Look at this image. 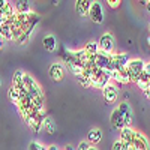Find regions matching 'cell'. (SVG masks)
Wrapping results in <instances>:
<instances>
[{
	"label": "cell",
	"instance_id": "obj_27",
	"mask_svg": "<svg viewBox=\"0 0 150 150\" xmlns=\"http://www.w3.org/2000/svg\"><path fill=\"white\" fill-rule=\"evenodd\" d=\"M47 150H59V149H57V146H50V147H47Z\"/></svg>",
	"mask_w": 150,
	"mask_h": 150
},
{
	"label": "cell",
	"instance_id": "obj_10",
	"mask_svg": "<svg viewBox=\"0 0 150 150\" xmlns=\"http://www.w3.org/2000/svg\"><path fill=\"white\" fill-rule=\"evenodd\" d=\"M92 3L93 2H90V0H77V2H75V11H77V14L81 15V17L89 15Z\"/></svg>",
	"mask_w": 150,
	"mask_h": 150
},
{
	"label": "cell",
	"instance_id": "obj_7",
	"mask_svg": "<svg viewBox=\"0 0 150 150\" xmlns=\"http://www.w3.org/2000/svg\"><path fill=\"white\" fill-rule=\"evenodd\" d=\"M102 95H104V99L108 102V104H112L117 99V95H119V90H117V87L114 84H108L105 86L104 89H102Z\"/></svg>",
	"mask_w": 150,
	"mask_h": 150
},
{
	"label": "cell",
	"instance_id": "obj_28",
	"mask_svg": "<svg viewBox=\"0 0 150 150\" xmlns=\"http://www.w3.org/2000/svg\"><path fill=\"white\" fill-rule=\"evenodd\" d=\"M146 8H147V11H149V14H150V0H149V2H146Z\"/></svg>",
	"mask_w": 150,
	"mask_h": 150
},
{
	"label": "cell",
	"instance_id": "obj_12",
	"mask_svg": "<svg viewBox=\"0 0 150 150\" xmlns=\"http://www.w3.org/2000/svg\"><path fill=\"white\" fill-rule=\"evenodd\" d=\"M102 140V131L98 129V128H93L89 131V134H87V143L89 144H96Z\"/></svg>",
	"mask_w": 150,
	"mask_h": 150
},
{
	"label": "cell",
	"instance_id": "obj_25",
	"mask_svg": "<svg viewBox=\"0 0 150 150\" xmlns=\"http://www.w3.org/2000/svg\"><path fill=\"white\" fill-rule=\"evenodd\" d=\"M123 147H125V150H135L132 143H123Z\"/></svg>",
	"mask_w": 150,
	"mask_h": 150
},
{
	"label": "cell",
	"instance_id": "obj_26",
	"mask_svg": "<svg viewBox=\"0 0 150 150\" xmlns=\"http://www.w3.org/2000/svg\"><path fill=\"white\" fill-rule=\"evenodd\" d=\"M5 41H6L5 38H3V36H0V50H2V48L5 47Z\"/></svg>",
	"mask_w": 150,
	"mask_h": 150
},
{
	"label": "cell",
	"instance_id": "obj_20",
	"mask_svg": "<svg viewBox=\"0 0 150 150\" xmlns=\"http://www.w3.org/2000/svg\"><path fill=\"white\" fill-rule=\"evenodd\" d=\"M44 128L48 131V132H54V125H53V120L50 117H45V122H44Z\"/></svg>",
	"mask_w": 150,
	"mask_h": 150
},
{
	"label": "cell",
	"instance_id": "obj_9",
	"mask_svg": "<svg viewBox=\"0 0 150 150\" xmlns=\"http://www.w3.org/2000/svg\"><path fill=\"white\" fill-rule=\"evenodd\" d=\"M50 77L54 81H62L65 77V68L60 63H53L50 66Z\"/></svg>",
	"mask_w": 150,
	"mask_h": 150
},
{
	"label": "cell",
	"instance_id": "obj_15",
	"mask_svg": "<svg viewBox=\"0 0 150 150\" xmlns=\"http://www.w3.org/2000/svg\"><path fill=\"white\" fill-rule=\"evenodd\" d=\"M23 80H24V72L20 71V69L15 71L14 77H12V87H15V89H23V86H24Z\"/></svg>",
	"mask_w": 150,
	"mask_h": 150
},
{
	"label": "cell",
	"instance_id": "obj_8",
	"mask_svg": "<svg viewBox=\"0 0 150 150\" xmlns=\"http://www.w3.org/2000/svg\"><path fill=\"white\" fill-rule=\"evenodd\" d=\"M132 146L135 150H149V141L146 140V137L141 132H137V131L132 140Z\"/></svg>",
	"mask_w": 150,
	"mask_h": 150
},
{
	"label": "cell",
	"instance_id": "obj_22",
	"mask_svg": "<svg viewBox=\"0 0 150 150\" xmlns=\"http://www.w3.org/2000/svg\"><path fill=\"white\" fill-rule=\"evenodd\" d=\"M111 150H125V147H123V143H122L120 140L114 141V143H112V147H111Z\"/></svg>",
	"mask_w": 150,
	"mask_h": 150
},
{
	"label": "cell",
	"instance_id": "obj_14",
	"mask_svg": "<svg viewBox=\"0 0 150 150\" xmlns=\"http://www.w3.org/2000/svg\"><path fill=\"white\" fill-rule=\"evenodd\" d=\"M134 135H135V131H134L131 126L123 128V129L120 131V141H122V143H132Z\"/></svg>",
	"mask_w": 150,
	"mask_h": 150
},
{
	"label": "cell",
	"instance_id": "obj_18",
	"mask_svg": "<svg viewBox=\"0 0 150 150\" xmlns=\"http://www.w3.org/2000/svg\"><path fill=\"white\" fill-rule=\"evenodd\" d=\"M20 93H21V89H15V87H9V92H8V96H9V99L14 104H18V101H20Z\"/></svg>",
	"mask_w": 150,
	"mask_h": 150
},
{
	"label": "cell",
	"instance_id": "obj_16",
	"mask_svg": "<svg viewBox=\"0 0 150 150\" xmlns=\"http://www.w3.org/2000/svg\"><path fill=\"white\" fill-rule=\"evenodd\" d=\"M42 44H44V47H45V50L47 51H54L56 50V47H57V42H56V38L53 36V35H48V36H45L44 38V41H42Z\"/></svg>",
	"mask_w": 150,
	"mask_h": 150
},
{
	"label": "cell",
	"instance_id": "obj_6",
	"mask_svg": "<svg viewBox=\"0 0 150 150\" xmlns=\"http://www.w3.org/2000/svg\"><path fill=\"white\" fill-rule=\"evenodd\" d=\"M89 17L93 23L96 24H101L104 21V11H102V6L99 2H93L92 3V8H90V12H89Z\"/></svg>",
	"mask_w": 150,
	"mask_h": 150
},
{
	"label": "cell",
	"instance_id": "obj_19",
	"mask_svg": "<svg viewBox=\"0 0 150 150\" xmlns=\"http://www.w3.org/2000/svg\"><path fill=\"white\" fill-rule=\"evenodd\" d=\"M17 12L18 14H27V12H30V6L27 2H20L17 5Z\"/></svg>",
	"mask_w": 150,
	"mask_h": 150
},
{
	"label": "cell",
	"instance_id": "obj_21",
	"mask_svg": "<svg viewBox=\"0 0 150 150\" xmlns=\"http://www.w3.org/2000/svg\"><path fill=\"white\" fill-rule=\"evenodd\" d=\"M29 150H47V147H44L41 143H38V141H32L29 144Z\"/></svg>",
	"mask_w": 150,
	"mask_h": 150
},
{
	"label": "cell",
	"instance_id": "obj_17",
	"mask_svg": "<svg viewBox=\"0 0 150 150\" xmlns=\"http://www.w3.org/2000/svg\"><path fill=\"white\" fill-rule=\"evenodd\" d=\"M84 51L89 54V56H95L99 53V47H98V42H87L86 47H84Z\"/></svg>",
	"mask_w": 150,
	"mask_h": 150
},
{
	"label": "cell",
	"instance_id": "obj_5",
	"mask_svg": "<svg viewBox=\"0 0 150 150\" xmlns=\"http://www.w3.org/2000/svg\"><path fill=\"white\" fill-rule=\"evenodd\" d=\"M98 47L101 53H111L112 48H114V39L110 33H104L98 41Z\"/></svg>",
	"mask_w": 150,
	"mask_h": 150
},
{
	"label": "cell",
	"instance_id": "obj_23",
	"mask_svg": "<svg viewBox=\"0 0 150 150\" xmlns=\"http://www.w3.org/2000/svg\"><path fill=\"white\" fill-rule=\"evenodd\" d=\"M107 3H108V6L112 8V9H117V8L120 6V2H119V0H107Z\"/></svg>",
	"mask_w": 150,
	"mask_h": 150
},
{
	"label": "cell",
	"instance_id": "obj_11",
	"mask_svg": "<svg viewBox=\"0 0 150 150\" xmlns=\"http://www.w3.org/2000/svg\"><path fill=\"white\" fill-rule=\"evenodd\" d=\"M0 36H3L5 39H14V35H12V24L9 23V20H5L0 24Z\"/></svg>",
	"mask_w": 150,
	"mask_h": 150
},
{
	"label": "cell",
	"instance_id": "obj_1",
	"mask_svg": "<svg viewBox=\"0 0 150 150\" xmlns=\"http://www.w3.org/2000/svg\"><path fill=\"white\" fill-rule=\"evenodd\" d=\"M111 125L114 128L123 129V128H128L131 126V122H132V112H131V107L128 102H122L114 111L111 112Z\"/></svg>",
	"mask_w": 150,
	"mask_h": 150
},
{
	"label": "cell",
	"instance_id": "obj_32",
	"mask_svg": "<svg viewBox=\"0 0 150 150\" xmlns=\"http://www.w3.org/2000/svg\"><path fill=\"white\" fill-rule=\"evenodd\" d=\"M0 86H2V81H0Z\"/></svg>",
	"mask_w": 150,
	"mask_h": 150
},
{
	"label": "cell",
	"instance_id": "obj_13",
	"mask_svg": "<svg viewBox=\"0 0 150 150\" xmlns=\"http://www.w3.org/2000/svg\"><path fill=\"white\" fill-rule=\"evenodd\" d=\"M137 86H138L143 92H146V90L150 89V75H149L146 71L140 75V78L137 80Z\"/></svg>",
	"mask_w": 150,
	"mask_h": 150
},
{
	"label": "cell",
	"instance_id": "obj_3",
	"mask_svg": "<svg viewBox=\"0 0 150 150\" xmlns=\"http://www.w3.org/2000/svg\"><path fill=\"white\" fill-rule=\"evenodd\" d=\"M146 69V63L143 60L140 59H134L129 62V65H128V71H129V75H131V81H135L140 78V75L144 72Z\"/></svg>",
	"mask_w": 150,
	"mask_h": 150
},
{
	"label": "cell",
	"instance_id": "obj_29",
	"mask_svg": "<svg viewBox=\"0 0 150 150\" xmlns=\"http://www.w3.org/2000/svg\"><path fill=\"white\" fill-rule=\"evenodd\" d=\"M65 150H74V147H72V146H66Z\"/></svg>",
	"mask_w": 150,
	"mask_h": 150
},
{
	"label": "cell",
	"instance_id": "obj_30",
	"mask_svg": "<svg viewBox=\"0 0 150 150\" xmlns=\"http://www.w3.org/2000/svg\"><path fill=\"white\" fill-rule=\"evenodd\" d=\"M89 150H98V149H96V147H90Z\"/></svg>",
	"mask_w": 150,
	"mask_h": 150
},
{
	"label": "cell",
	"instance_id": "obj_2",
	"mask_svg": "<svg viewBox=\"0 0 150 150\" xmlns=\"http://www.w3.org/2000/svg\"><path fill=\"white\" fill-rule=\"evenodd\" d=\"M111 81L110 72L99 69V68H93L92 71V87H99V89H104L105 86H108Z\"/></svg>",
	"mask_w": 150,
	"mask_h": 150
},
{
	"label": "cell",
	"instance_id": "obj_24",
	"mask_svg": "<svg viewBox=\"0 0 150 150\" xmlns=\"http://www.w3.org/2000/svg\"><path fill=\"white\" fill-rule=\"evenodd\" d=\"M89 149H90V144L87 141H81L78 144V147H77V150H89Z\"/></svg>",
	"mask_w": 150,
	"mask_h": 150
},
{
	"label": "cell",
	"instance_id": "obj_4",
	"mask_svg": "<svg viewBox=\"0 0 150 150\" xmlns=\"http://www.w3.org/2000/svg\"><path fill=\"white\" fill-rule=\"evenodd\" d=\"M111 54L112 53H101V51H99L98 54L93 56V65L96 68H99V69L108 71L110 63H111Z\"/></svg>",
	"mask_w": 150,
	"mask_h": 150
},
{
	"label": "cell",
	"instance_id": "obj_31",
	"mask_svg": "<svg viewBox=\"0 0 150 150\" xmlns=\"http://www.w3.org/2000/svg\"><path fill=\"white\" fill-rule=\"evenodd\" d=\"M149 32H150V24H149Z\"/></svg>",
	"mask_w": 150,
	"mask_h": 150
}]
</instances>
